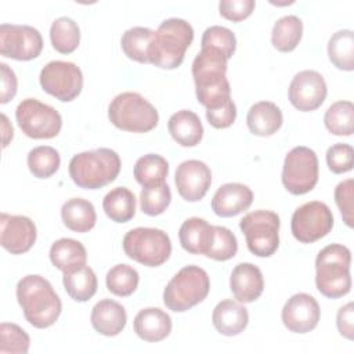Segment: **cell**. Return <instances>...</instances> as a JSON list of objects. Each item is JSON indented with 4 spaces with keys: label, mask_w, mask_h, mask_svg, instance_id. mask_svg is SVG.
Masks as SVG:
<instances>
[{
    "label": "cell",
    "mask_w": 354,
    "mask_h": 354,
    "mask_svg": "<svg viewBox=\"0 0 354 354\" xmlns=\"http://www.w3.org/2000/svg\"><path fill=\"white\" fill-rule=\"evenodd\" d=\"M326 165L335 174L347 173L354 166V149L350 144L337 142L326 151Z\"/></svg>",
    "instance_id": "43"
},
{
    "label": "cell",
    "mask_w": 354,
    "mask_h": 354,
    "mask_svg": "<svg viewBox=\"0 0 354 354\" xmlns=\"http://www.w3.org/2000/svg\"><path fill=\"white\" fill-rule=\"evenodd\" d=\"M41 88L62 102L73 101L83 88L80 68L69 61H50L40 71Z\"/></svg>",
    "instance_id": "12"
},
{
    "label": "cell",
    "mask_w": 354,
    "mask_h": 354,
    "mask_svg": "<svg viewBox=\"0 0 354 354\" xmlns=\"http://www.w3.org/2000/svg\"><path fill=\"white\" fill-rule=\"evenodd\" d=\"M108 118L115 127L131 133L151 131L159 122L156 108L134 91L118 94L108 106Z\"/></svg>",
    "instance_id": "6"
},
{
    "label": "cell",
    "mask_w": 354,
    "mask_h": 354,
    "mask_svg": "<svg viewBox=\"0 0 354 354\" xmlns=\"http://www.w3.org/2000/svg\"><path fill=\"white\" fill-rule=\"evenodd\" d=\"M212 322L218 333L224 336H236L248 326L249 314L242 304L231 299H225L214 307Z\"/></svg>",
    "instance_id": "23"
},
{
    "label": "cell",
    "mask_w": 354,
    "mask_h": 354,
    "mask_svg": "<svg viewBox=\"0 0 354 354\" xmlns=\"http://www.w3.org/2000/svg\"><path fill=\"white\" fill-rule=\"evenodd\" d=\"M209 290L207 272L198 266H185L166 285L163 303L174 313H184L203 301Z\"/></svg>",
    "instance_id": "7"
},
{
    "label": "cell",
    "mask_w": 354,
    "mask_h": 354,
    "mask_svg": "<svg viewBox=\"0 0 354 354\" xmlns=\"http://www.w3.org/2000/svg\"><path fill=\"white\" fill-rule=\"evenodd\" d=\"M214 236V225H210L205 218L189 217L178 231V238L183 249L192 254L207 253Z\"/></svg>",
    "instance_id": "24"
},
{
    "label": "cell",
    "mask_w": 354,
    "mask_h": 354,
    "mask_svg": "<svg viewBox=\"0 0 354 354\" xmlns=\"http://www.w3.org/2000/svg\"><path fill=\"white\" fill-rule=\"evenodd\" d=\"M122 167L119 155L111 148L76 153L69 162L72 181L84 189H98L115 181Z\"/></svg>",
    "instance_id": "4"
},
{
    "label": "cell",
    "mask_w": 354,
    "mask_h": 354,
    "mask_svg": "<svg viewBox=\"0 0 354 354\" xmlns=\"http://www.w3.org/2000/svg\"><path fill=\"white\" fill-rule=\"evenodd\" d=\"M0 73H1V94H0V102L7 104L10 100H12L17 94V76L14 71L4 62L0 64Z\"/></svg>",
    "instance_id": "48"
},
{
    "label": "cell",
    "mask_w": 354,
    "mask_h": 354,
    "mask_svg": "<svg viewBox=\"0 0 354 354\" xmlns=\"http://www.w3.org/2000/svg\"><path fill=\"white\" fill-rule=\"evenodd\" d=\"M105 282L112 295L126 297L136 292L140 282V275L137 270L129 264H116L106 272Z\"/></svg>",
    "instance_id": "37"
},
{
    "label": "cell",
    "mask_w": 354,
    "mask_h": 354,
    "mask_svg": "<svg viewBox=\"0 0 354 354\" xmlns=\"http://www.w3.org/2000/svg\"><path fill=\"white\" fill-rule=\"evenodd\" d=\"M105 214L115 223H127L136 214V196L126 187L111 189L102 201Z\"/></svg>",
    "instance_id": "29"
},
{
    "label": "cell",
    "mask_w": 354,
    "mask_h": 354,
    "mask_svg": "<svg viewBox=\"0 0 354 354\" xmlns=\"http://www.w3.org/2000/svg\"><path fill=\"white\" fill-rule=\"evenodd\" d=\"M29 335L17 324L3 322L0 325V353L26 354L29 351Z\"/></svg>",
    "instance_id": "41"
},
{
    "label": "cell",
    "mask_w": 354,
    "mask_h": 354,
    "mask_svg": "<svg viewBox=\"0 0 354 354\" xmlns=\"http://www.w3.org/2000/svg\"><path fill=\"white\" fill-rule=\"evenodd\" d=\"M279 216L271 210H254L242 217L239 228L248 249L257 257L272 256L279 246Z\"/></svg>",
    "instance_id": "9"
},
{
    "label": "cell",
    "mask_w": 354,
    "mask_h": 354,
    "mask_svg": "<svg viewBox=\"0 0 354 354\" xmlns=\"http://www.w3.org/2000/svg\"><path fill=\"white\" fill-rule=\"evenodd\" d=\"M36 225L26 216L1 213L0 243L11 254H22L30 250L36 242Z\"/></svg>",
    "instance_id": "18"
},
{
    "label": "cell",
    "mask_w": 354,
    "mask_h": 354,
    "mask_svg": "<svg viewBox=\"0 0 354 354\" xmlns=\"http://www.w3.org/2000/svg\"><path fill=\"white\" fill-rule=\"evenodd\" d=\"M43 37L40 32L29 25H0V53L3 57L17 61H30L40 55Z\"/></svg>",
    "instance_id": "14"
},
{
    "label": "cell",
    "mask_w": 354,
    "mask_h": 354,
    "mask_svg": "<svg viewBox=\"0 0 354 354\" xmlns=\"http://www.w3.org/2000/svg\"><path fill=\"white\" fill-rule=\"evenodd\" d=\"M15 293L24 317L32 326L44 329L55 324L62 311V303L44 277L37 274L22 277Z\"/></svg>",
    "instance_id": "2"
},
{
    "label": "cell",
    "mask_w": 354,
    "mask_h": 354,
    "mask_svg": "<svg viewBox=\"0 0 354 354\" xmlns=\"http://www.w3.org/2000/svg\"><path fill=\"white\" fill-rule=\"evenodd\" d=\"M206 119L214 129H227L236 119V106L232 100L217 109H206Z\"/></svg>",
    "instance_id": "46"
},
{
    "label": "cell",
    "mask_w": 354,
    "mask_h": 354,
    "mask_svg": "<svg viewBox=\"0 0 354 354\" xmlns=\"http://www.w3.org/2000/svg\"><path fill=\"white\" fill-rule=\"evenodd\" d=\"M201 48H210L223 54L227 59L232 57L236 48V39L232 30L225 26L213 25L207 28L201 39Z\"/></svg>",
    "instance_id": "39"
},
{
    "label": "cell",
    "mask_w": 354,
    "mask_h": 354,
    "mask_svg": "<svg viewBox=\"0 0 354 354\" xmlns=\"http://www.w3.org/2000/svg\"><path fill=\"white\" fill-rule=\"evenodd\" d=\"M50 40L55 51L61 54H71L79 46L80 29L72 18L59 17L51 24Z\"/></svg>",
    "instance_id": "35"
},
{
    "label": "cell",
    "mask_w": 354,
    "mask_h": 354,
    "mask_svg": "<svg viewBox=\"0 0 354 354\" xmlns=\"http://www.w3.org/2000/svg\"><path fill=\"white\" fill-rule=\"evenodd\" d=\"M134 332L145 342L156 343L166 339L171 332V318L158 307H147L134 317Z\"/></svg>",
    "instance_id": "21"
},
{
    "label": "cell",
    "mask_w": 354,
    "mask_h": 354,
    "mask_svg": "<svg viewBox=\"0 0 354 354\" xmlns=\"http://www.w3.org/2000/svg\"><path fill=\"white\" fill-rule=\"evenodd\" d=\"M227 58L218 51L201 48L192 62L196 100L206 109H217L231 100V87L225 76Z\"/></svg>",
    "instance_id": "1"
},
{
    "label": "cell",
    "mask_w": 354,
    "mask_h": 354,
    "mask_svg": "<svg viewBox=\"0 0 354 354\" xmlns=\"http://www.w3.org/2000/svg\"><path fill=\"white\" fill-rule=\"evenodd\" d=\"M61 217L66 228L75 232H88L97 221L94 205L83 198H72L61 207Z\"/></svg>",
    "instance_id": "28"
},
{
    "label": "cell",
    "mask_w": 354,
    "mask_h": 354,
    "mask_svg": "<svg viewBox=\"0 0 354 354\" xmlns=\"http://www.w3.org/2000/svg\"><path fill=\"white\" fill-rule=\"evenodd\" d=\"M155 30L144 26H134L127 29L120 40L123 53L133 61L140 64H149V53L153 41Z\"/></svg>",
    "instance_id": "31"
},
{
    "label": "cell",
    "mask_w": 354,
    "mask_h": 354,
    "mask_svg": "<svg viewBox=\"0 0 354 354\" xmlns=\"http://www.w3.org/2000/svg\"><path fill=\"white\" fill-rule=\"evenodd\" d=\"M303 36V22L296 15L279 18L271 32V43L281 53L293 51Z\"/></svg>",
    "instance_id": "32"
},
{
    "label": "cell",
    "mask_w": 354,
    "mask_h": 354,
    "mask_svg": "<svg viewBox=\"0 0 354 354\" xmlns=\"http://www.w3.org/2000/svg\"><path fill=\"white\" fill-rule=\"evenodd\" d=\"M329 61L340 71L354 69V33L350 29L335 32L328 41Z\"/></svg>",
    "instance_id": "33"
},
{
    "label": "cell",
    "mask_w": 354,
    "mask_h": 354,
    "mask_svg": "<svg viewBox=\"0 0 354 354\" xmlns=\"http://www.w3.org/2000/svg\"><path fill=\"white\" fill-rule=\"evenodd\" d=\"M283 122L282 111L271 101H260L250 106L246 116V124L252 134L268 137L277 133Z\"/></svg>",
    "instance_id": "25"
},
{
    "label": "cell",
    "mask_w": 354,
    "mask_h": 354,
    "mask_svg": "<svg viewBox=\"0 0 354 354\" xmlns=\"http://www.w3.org/2000/svg\"><path fill=\"white\" fill-rule=\"evenodd\" d=\"M48 254L53 266L62 272L83 267L87 261L86 248L72 238H61L55 241L51 245Z\"/></svg>",
    "instance_id": "27"
},
{
    "label": "cell",
    "mask_w": 354,
    "mask_h": 354,
    "mask_svg": "<svg viewBox=\"0 0 354 354\" xmlns=\"http://www.w3.org/2000/svg\"><path fill=\"white\" fill-rule=\"evenodd\" d=\"M351 252L347 246L332 243L319 250L315 259V285L328 299L346 296L351 289Z\"/></svg>",
    "instance_id": "3"
},
{
    "label": "cell",
    "mask_w": 354,
    "mask_h": 354,
    "mask_svg": "<svg viewBox=\"0 0 354 354\" xmlns=\"http://www.w3.org/2000/svg\"><path fill=\"white\" fill-rule=\"evenodd\" d=\"M171 201L170 187L163 183L152 187H142L140 194V206L147 216L162 214Z\"/></svg>",
    "instance_id": "40"
},
{
    "label": "cell",
    "mask_w": 354,
    "mask_h": 354,
    "mask_svg": "<svg viewBox=\"0 0 354 354\" xmlns=\"http://www.w3.org/2000/svg\"><path fill=\"white\" fill-rule=\"evenodd\" d=\"M126 256L147 267H159L171 254L169 235L159 228L138 227L130 230L123 238Z\"/></svg>",
    "instance_id": "8"
},
{
    "label": "cell",
    "mask_w": 354,
    "mask_h": 354,
    "mask_svg": "<svg viewBox=\"0 0 354 354\" xmlns=\"http://www.w3.org/2000/svg\"><path fill=\"white\" fill-rule=\"evenodd\" d=\"M325 127L335 136H351L354 129V105L351 101L333 102L324 116Z\"/></svg>",
    "instance_id": "36"
},
{
    "label": "cell",
    "mask_w": 354,
    "mask_h": 354,
    "mask_svg": "<svg viewBox=\"0 0 354 354\" xmlns=\"http://www.w3.org/2000/svg\"><path fill=\"white\" fill-rule=\"evenodd\" d=\"M230 289L241 303L257 300L264 290V279L260 268L252 263H239L231 272Z\"/></svg>",
    "instance_id": "20"
},
{
    "label": "cell",
    "mask_w": 354,
    "mask_h": 354,
    "mask_svg": "<svg viewBox=\"0 0 354 354\" xmlns=\"http://www.w3.org/2000/svg\"><path fill=\"white\" fill-rule=\"evenodd\" d=\"M15 119L22 133L35 140L54 138L62 127L59 112L36 98L22 100L15 109Z\"/></svg>",
    "instance_id": "10"
},
{
    "label": "cell",
    "mask_w": 354,
    "mask_h": 354,
    "mask_svg": "<svg viewBox=\"0 0 354 354\" xmlns=\"http://www.w3.org/2000/svg\"><path fill=\"white\" fill-rule=\"evenodd\" d=\"M174 183L177 192L184 201L198 202L210 188L212 171L209 166L202 160H184L176 170Z\"/></svg>",
    "instance_id": "17"
},
{
    "label": "cell",
    "mask_w": 354,
    "mask_h": 354,
    "mask_svg": "<svg viewBox=\"0 0 354 354\" xmlns=\"http://www.w3.org/2000/svg\"><path fill=\"white\" fill-rule=\"evenodd\" d=\"M194 40L192 26L181 18L165 19L155 32L149 53V64L162 69H176Z\"/></svg>",
    "instance_id": "5"
},
{
    "label": "cell",
    "mask_w": 354,
    "mask_h": 354,
    "mask_svg": "<svg viewBox=\"0 0 354 354\" xmlns=\"http://www.w3.org/2000/svg\"><path fill=\"white\" fill-rule=\"evenodd\" d=\"M333 214L329 206L319 201H311L299 206L290 220V230L295 239L301 243H313L330 232Z\"/></svg>",
    "instance_id": "13"
},
{
    "label": "cell",
    "mask_w": 354,
    "mask_h": 354,
    "mask_svg": "<svg viewBox=\"0 0 354 354\" xmlns=\"http://www.w3.org/2000/svg\"><path fill=\"white\" fill-rule=\"evenodd\" d=\"M26 160L30 173L37 178L51 177L59 169L61 163L58 151L48 145H40L30 149Z\"/></svg>",
    "instance_id": "38"
},
{
    "label": "cell",
    "mask_w": 354,
    "mask_h": 354,
    "mask_svg": "<svg viewBox=\"0 0 354 354\" xmlns=\"http://www.w3.org/2000/svg\"><path fill=\"white\" fill-rule=\"evenodd\" d=\"M253 0H223L218 3L220 15L228 21L239 22L246 19L254 10Z\"/></svg>",
    "instance_id": "45"
},
{
    "label": "cell",
    "mask_w": 354,
    "mask_h": 354,
    "mask_svg": "<svg viewBox=\"0 0 354 354\" xmlns=\"http://www.w3.org/2000/svg\"><path fill=\"white\" fill-rule=\"evenodd\" d=\"M238 252L236 236L227 227L214 225L213 242L206 253V257L216 261H225L232 259Z\"/></svg>",
    "instance_id": "42"
},
{
    "label": "cell",
    "mask_w": 354,
    "mask_h": 354,
    "mask_svg": "<svg viewBox=\"0 0 354 354\" xmlns=\"http://www.w3.org/2000/svg\"><path fill=\"white\" fill-rule=\"evenodd\" d=\"M1 120H3V147L6 148L10 142V140L12 138L14 130H12V126L10 124V122H8V119L4 113H1Z\"/></svg>",
    "instance_id": "49"
},
{
    "label": "cell",
    "mask_w": 354,
    "mask_h": 354,
    "mask_svg": "<svg viewBox=\"0 0 354 354\" xmlns=\"http://www.w3.org/2000/svg\"><path fill=\"white\" fill-rule=\"evenodd\" d=\"M252 189L241 183H227L218 187L212 198V210L220 217H234L250 207Z\"/></svg>",
    "instance_id": "19"
},
{
    "label": "cell",
    "mask_w": 354,
    "mask_h": 354,
    "mask_svg": "<svg viewBox=\"0 0 354 354\" xmlns=\"http://www.w3.org/2000/svg\"><path fill=\"white\" fill-rule=\"evenodd\" d=\"M353 196H354V180L347 178L339 183L335 188V202L342 213L343 221L347 227H353Z\"/></svg>",
    "instance_id": "44"
},
{
    "label": "cell",
    "mask_w": 354,
    "mask_h": 354,
    "mask_svg": "<svg viewBox=\"0 0 354 354\" xmlns=\"http://www.w3.org/2000/svg\"><path fill=\"white\" fill-rule=\"evenodd\" d=\"M90 321L95 332L111 337L119 335L124 329L127 314L120 303L111 299H104L93 307Z\"/></svg>",
    "instance_id": "22"
},
{
    "label": "cell",
    "mask_w": 354,
    "mask_h": 354,
    "mask_svg": "<svg viewBox=\"0 0 354 354\" xmlns=\"http://www.w3.org/2000/svg\"><path fill=\"white\" fill-rule=\"evenodd\" d=\"M167 130L181 147H195L203 137V126L199 116L188 109L173 113L167 122Z\"/></svg>",
    "instance_id": "26"
},
{
    "label": "cell",
    "mask_w": 354,
    "mask_h": 354,
    "mask_svg": "<svg viewBox=\"0 0 354 354\" xmlns=\"http://www.w3.org/2000/svg\"><path fill=\"white\" fill-rule=\"evenodd\" d=\"M169 174L167 160L158 153H147L134 165V178L142 187L163 184Z\"/></svg>",
    "instance_id": "34"
},
{
    "label": "cell",
    "mask_w": 354,
    "mask_h": 354,
    "mask_svg": "<svg viewBox=\"0 0 354 354\" xmlns=\"http://www.w3.org/2000/svg\"><path fill=\"white\" fill-rule=\"evenodd\" d=\"M318 158L308 147L292 148L283 160L282 184L292 195H304L318 183Z\"/></svg>",
    "instance_id": "11"
},
{
    "label": "cell",
    "mask_w": 354,
    "mask_h": 354,
    "mask_svg": "<svg viewBox=\"0 0 354 354\" xmlns=\"http://www.w3.org/2000/svg\"><path fill=\"white\" fill-rule=\"evenodd\" d=\"M326 93L328 88L324 76L317 71L306 69L296 73L292 79L288 97L296 109L301 112H311L324 104Z\"/></svg>",
    "instance_id": "15"
},
{
    "label": "cell",
    "mask_w": 354,
    "mask_h": 354,
    "mask_svg": "<svg viewBox=\"0 0 354 354\" xmlns=\"http://www.w3.org/2000/svg\"><path fill=\"white\" fill-rule=\"evenodd\" d=\"M321 310L318 301L308 293H296L283 304L281 318L285 328L293 333H307L319 321Z\"/></svg>",
    "instance_id": "16"
},
{
    "label": "cell",
    "mask_w": 354,
    "mask_h": 354,
    "mask_svg": "<svg viewBox=\"0 0 354 354\" xmlns=\"http://www.w3.org/2000/svg\"><path fill=\"white\" fill-rule=\"evenodd\" d=\"M62 283L66 293L76 301H87L97 292V277L88 266L64 272Z\"/></svg>",
    "instance_id": "30"
},
{
    "label": "cell",
    "mask_w": 354,
    "mask_h": 354,
    "mask_svg": "<svg viewBox=\"0 0 354 354\" xmlns=\"http://www.w3.org/2000/svg\"><path fill=\"white\" fill-rule=\"evenodd\" d=\"M336 325L339 333L348 339H354V304L353 301H348L343 307L339 308L337 315H336Z\"/></svg>",
    "instance_id": "47"
}]
</instances>
